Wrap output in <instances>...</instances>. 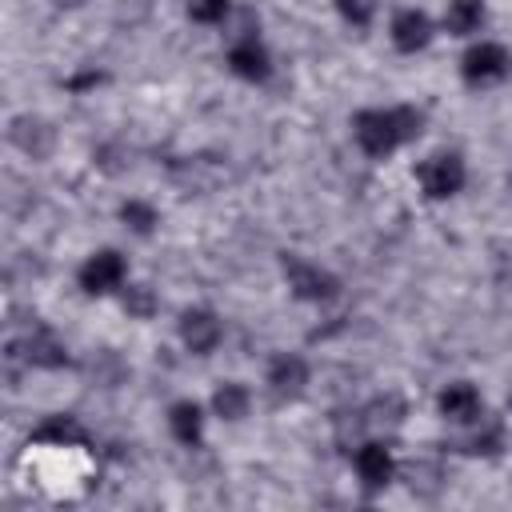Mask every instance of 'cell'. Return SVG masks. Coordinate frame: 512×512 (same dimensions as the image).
Listing matches in <instances>:
<instances>
[{
	"instance_id": "cell-1",
	"label": "cell",
	"mask_w": 512,
	"mask_h": 512,
	"mask_svg": "<svg viewBox=\"0 0 512 512\" xmlns=\"http://www.w3.org/2000/svg\"><path fill=\"white\" fill-rule=\"evenodd\" d=\"M420 124H424V116L416 108H368L352 120V132H356V144L380 160V156L396 152L404 140L420 136Z\"/></svg>"
},
{
	"instance_id": "cell-2",
	"label": "cell",
	"mask_w": 512,
	"mask_h": 512,
	"mask_svg": "<svg viewBox=\"0 0 512 512\" xmlns=\"http://www.w3.org/2000/svg\"><path fill=\"white\" fill-rule=\"evenodd\" d=\"M416 180H420L424 196L448 200V196H456V192L464 188V160H460L456 152H436V156H428V160L416 168Z\"/></svg>"
},
{
	"instance_id": "cell-3",
	"label": "cell",
	"mask_w": 512,
	"mask_h": 512,
	"mask_svg": "<svg viewBox=\"0 0 512 512\" xmlns=\"http://www.w3.org/2000/svg\"><path fill=\"white\" fill-rule=\"evenodd\" d=\"M124 276H128L124 256L112 252V248H104V252H92V256L84 260V268H80V288H84L88 296H104V292L120 288Z\"/></svg>"
},
{
	"instance_id": "cell-4",
	"label": "cell",
	"mask_w": 512,
	"mask_h": 512,
	"mask_svg": "<svg viewBox=\"0 0 512 512\" xmlns=\"http://www.w3.org/2000/svg\"><path fill=\"white\" fill-rule=\"evenodd\" d=\"M284 280L292 288V296L300 300H328L336 296V276H328L324 268L300 260V256H284Z\"/></svg>"
},
{
	"instance_id": "cell-5",
	"label": "cell",
	"mask_w": 512,
	"mask_h": 512,
	"mask_svg": "<svg viewBox=\"0 0 512 512\" xmlns=\"http://www.w3.org/2000/svg\"><path fill=\"white\" fill-rule=\"evenodd\" d=\"M460 72H464L468 84H492V80H500L508 72V52L500 44H488V40L484 44H472L464 52Z\"/></svg>"
},
{
	"instance_id": "cell-6",
	"label": "cell",
	"mask_w": 512,
	"mask_h": 512,
	"mask_svg": "<svg viewBox=\"0 0 512 512\" xmlns=\"http://www.w3.org/2000/svg\"><path fill=\"white\" fill-rule=\"evenodd\" d=\"M180 340L196 352V356H208L216 344H220V320L208 312V308H192L180 316Z\"/></svg>"
},
{
	"instance_id": "cell-7",
	"label": "cell",
	"mask_w": 512,
	"mask_h": 512,
	"mask_svg": "<svg viewBox=\"0 0 512 512\" xmlns=\"http://www.w3.org/2000/svg\"><path fill=\"white\" fill-rule=\"evenodd\" d=\"M392 452L380 444V440H368L360 452H356V472H360V484L368 492H380L388 480H392Z\"/></svg>"
},
{
	"instance_id": "cell-8",
	"label": "cell",
	"mask_w": 512,
	"mask_h": 512,
	"mask_svg": "<svg viewBox=\"0 0 512 512\" xmlns=\"http://www.w3.org/2000/svg\"><path fill=\"white\" fill-rule=\"evenodd\" d=\"M428 40H432V20H428L420 8L396 12V20H392V44H396L400 52H420Z\"/></svg>"
},
{
	"instance_id": "cell-9",
	"label": "cell",
	"mask_w": 512,
	"mask_h": 512,
	"mask_svg": "<svg viewBox=\"0 0 512 512\" xmlns=\"http://www.w3.org/2000/svg\"><path fill=\"white\" fill-rule=\"evenodd\" d=\"M440 412L456 424H476L484 420V408H480V392L472 384H448L440 392Z\"/></svg>"
},
{
	"instance_id": "cell-10",
	"label": "cell",
	"mask_w": 512,
	"mask_h": 512,
	"mask_svg": "<svg viewBox=\"0 0 512 512\" xmlns=\"http://www.w3.org/2000/svg\"><path fill=\"white\" fill-rule=\"evenodd\" d=\"M228 68L236 72V76H244V80H264L268 76V52L256 44V36H244V40H236L232 48H228Z\"/></svg>"
},
{
	"instance_id": "cell-11",
	"label": "cell",
	"mask_w": 512,
	"mask_h": 512,
	"mask_svg": "<svg viewBox=\"0 0 512 512\" xmlns=\"http://www.w3.org/2000/svg\"><path fill=\"white\" fill-rule=\"evenodd\" d=\"M268 384L276 396H296L304 384H308V364L292 352H280L272 364H268Z\"/></svg>"
},
{
	"instance_id": "cell-12",
	"label": "cell",
	"mask_w": 512,
	"mask_h": 512,
	"mask_svg": "<svg viewBox=\"0 0 512 512\" xmlns=\"http://www.w3.org/2000/svg\"><path fill=\"white\" fill-rule=\"evenodd\" d=\"M24 356H28V364H40V368H56V364H64L68 356H64V344L48 332V328H32L28 332V340H24Z\"/></svg>"
},
{
	"instance_id": "cell-13",
	"label": "cell",
	"mask_w": 512,
	"mask_h": 512,
	"mask_svg": "<svg viewBox=\"0 0 512 512\" xmlns=\"http://www.w3.org/2000/svg\"><path fill=\"white\" fill-rule=\"evenodd\" d=\"M484 24V0H452L444 12V28L452 36H472Z\"/></svg>"
},
{
	"instance_id": "cell-14",
	"label": "cell",
	"mask_w": 512,
	"mask_h": 512,
	"mask_svg": "<svg viewBox=\"0 0 512 512\" xmlns=\"http://www.w3.org/2000/svg\"><path fill=\"white\" fill-rule=\"evenodd\" d=\"M168 424H172V436H176L180 444H196V440H200V432H204V416H200V408H196V404H188V400L172 404Z\"/></svg>"
},
{
	"instance_id": "cell-15",
	"label": "cell",
	"mask_w": 512,
	"mask_h": 512,
	"mask_svg": "<svg viewBox=\"0 0 512 512\" xmlns=\"http://www.w3.org/2000/svg\"><path fill=\"white\" fill-rule=\"evenodd\" d=\"M212 408H216V416H224V420H240V416L248 412V388L236 384V380L220 384L216 396H212Z\"/></svg>"
},
{
	"instance_id": "cell-16",
	"label": "cell",
	"mask_w": 512,
	"mask_h": 512,
	"mask_svg": "<svg viewBox=\"0 0 512 512\" xmlns=\"http://www.w3.org/2000/svg\"><path fill=\"white\" fill-rule=\"evenodd\" d=\"M36 440L40 444H84V432L72 424V420H64V416H56V420H48L44 428H36Z\"/></svg>"
},
{
	"instance_id": "cell-17",
	"label": "cell",
	"mask_w": 512,
	"mask_h": 512,
	"mask_svg": "<svg viewBox=\"0 0 512 512\" xmlns=\"http://www.w3.org/2000/svg\"><path fill=\"white\" fill-rule=\"evenodd\" d=\"M120 216H124V224H128L132 232H140V236L156 228V208L144 204V200H128V204L120 208Z\"/></svg>"
},
{
	"instance_id": "cell-18",
	"label": "cell",
	"mask_w": 512,
	"mask_h": 512,
	"mask_svg": "<svg viewBox=\"0 0 512 512\" xmlns=\"http://www.w3.org/2000/svg\"><path fill=\"white\" fill-rule=\"evenodd\" d=\"M188 12L200 24H220L228 16V0H188Z\"/></svg>"
},
{
	"instance_id": "cell-19",
	"label": "cell",
	"mask_w": 512,
	"mask_h": 512,
	"mask_svg": "<svg viewBox=\"0 0 512 512\" xmlns=\"http://www.w3.org/2000/svg\"><path fill=\"white\" fill-rule=\"evenodd\" d=\"M336 8H340V16H344L348 24L364 28V24L372 20V12H376V0H336Z\"/></svg>"
},
{
	"instance_id": "cell-20",
	"label": "cell",
	"mask_w": 512,
	"mask_h": 512,
	"mask_svg": "<svg viewBox=\"0 0 512 512\" xmlns=\"http://www.w3.org/2000/svg\"><path fill=\"white\" fill-rule=\"evenodd\" d=\"M124 308L136 312V316H148V312H152V296H148L144 288H128V292H124Z\"/></svg>"
},
{
	"instance_id": "cell-21",
	"label": "cell",
	"mask_w": 512,
	"mask_h": 512,
	"mask_svg": "<svg viewBox=\"0 0 512 512\" xmlns=\"http://www.w3.org/2000/svg\"><path fill=\"white\" fill-rule=\"evenodd\" d=\"M92 84H100V72H84V76L68 80V88H72V92H80V88H92Z\"/></svg>"
},
{
	"instance_id": "cell-22",
	"label": "cell",
	"mask_w": 512,
	"mask_h": 512,
	"mask_svg": "<svg viewBox=\"0 0 512 512\" xmlns=\"http://www.w3.org/2000/svg\"><path fill=\"white\" fill-rule=\"evenodd\" d=\"M52 4H76V0H52Z\"/></svg>"
}]
</instances>
